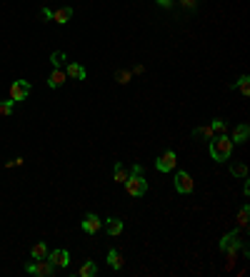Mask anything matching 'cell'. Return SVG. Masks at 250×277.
Segmentation results:
<instances>
[{
	"instance_id": "1",
	"label": "cell",
	"mask_w": 250,
	"mask_h": 277,
	"mask_svg": "<svg viewBox=\"0 0 250 277\" xmlns=\"http://www.w3.org/2000/svg\"><path fill=\"white\" fill-rule=\"evenodd\" d=\"M230 153H233V140H230L225 132L210 137V158L215 160V162H225V160H230Z\"/></svg>"
},
{
	"instance_id": "2",
	"label": "cell",
	"mask_w": 250,
	"mask_h": 277,
	"mask_svg": "<svg viewBox=\"0 0 250 277\" xmlns=\"http://www.w3.org/2000/svg\"><path fill=\"white\" fill-rule=\"evenodd\" d=\"M123 185H125V193H128L130 198H140V195H145V190H148V182H145L143 172H130Z\"/></svg>"
},
{
	"instance_id": "3",
	"label": "cell",
	"mask_w": 250,
	"mask_h": 277,
	"mask_svg": "<svg viewBox=\"0 0 250 277\" xmlns=\"http://www.w3.org/2000/svg\"><path fill=\"white\" fill-rule=\"evenodd\" d=\"M240 247H243V238H240V233H235V230L228 233L225 238L220 240V250H225L230 260H235V255H238Z\"/></svg>"
},
{
	"instance_id": "4",
	"label": "cell",
	"mask_w": 250,
	"mask_h": 277,
	"mask_svg": "<svg viewBox=\"0 0 250 277\" xmlns=\"http://www.w3.org/2000/svg\"><path fill=\"white\" fill-rule=\"evenodd\" d=\"M53 267H58V270H65L68 265H70V252L68 250H48V257H45Z\"/></svg>"
},
{
	"instance_id": "5",
	"label": "cell",
	"mask_w": 250,
	"mask_h": 277,
	"mask_svg": "<svg viewBox=\"0 0 250 277\" xmlns=\"http://www.w3.org/2000/svg\"><path fill=\"white\" fill-rule=\"evenodd\" d=\"M175 190H178L180 195H190V193L195 190V180H193L188 172L180 170V172L175 175Z\"/></svg>"
},
{
	"instance_id": "6",
	"label": "cell",
	"mask_w": 250,
	"mask_h": 277,
	"mask_svg": "<svg viewBox=\"0 0 250 277\" xmlns=\"http://www.w3.org/2000/svg\"><path fill=\"white\" fill-rule=\"evenodd\" d=\"M25 272H28V275H38V277H50L55 272V267H53L48 260H35V262H30V265L25 267Z\"/></svg>"
},
{
	"instance_id": "7",
	"label": "cell",
	"mask_w": 250,
	"mask_h": 277,
	"mask_svg": "<svg viewBox=\"0 0 250 277\" xmlns=\"http://www.w3.org/2000/svg\"><path fill=\"white\" fill-rule=\"evenodd\" d=\"M28 95H30V82H28V80H15V82L10 85V100L20 103V100H25Z\"/></svg>"
},
{
	"instance_id": "8",
	"label": "cell",
	"mask_w": 250,
	"mask_h": 277,
	"mask_svg": "<svg viewBox=\"0 0 250 277\" xmlns=\"http://www.w3.org/2000/svg\"><path fill=\"white\" fill-rule=\"evenodd\" d=\"M175 162H178V158H175V150H165L160 158L155 160V167H158L160 172H170V170H175Z\"/></svg>"
},
{
	"instance_id": "9",
	"label": "cell",
	"mask_w": 250,
	"mask_h": 277,
	"mask_svg": "<svg viewBox=\"0 0 250 277\" xmlns=\"http://www.w3.org/2000/svg\"><path fill=\"white\" fill-rule=\"evenodd\" d=\"M100 227H103V222H100V217H98V215L88 212V215L83 217V230L88 233V235H95Z\"/></svg>"
},
{
	"instance_id": "10",
	"label": "cell",
	"mask_w": 250,
	"mask_h": 277,
	"mask_svg": "<svg viewBox=\"0 0 250 277\" xmlns=\"http://www.w3.org/2000/svg\"><path fill=\"white\" fill-rule=\"evenodd\" d=\"M123 227L125 225L120 217H108V220H105V233H108L110 238H118V235L123 233Z\"/></svg>"
},
{
	"instance_id": "11",
	"label": "cell",
	"mask_w": 250,
	"mask_h": 277,
	"mask_svg": "<svg viewBox=\"0 0 250 277\" xmlns=\"http://www.w3.org/2000/svg\"><path fill=\"white\" fill-rule=\"evenodd\" d=\"M65 80H68V75H65V70H63V68H53V73H50V78H48V85L55 90V87H63V85H65Z\"/></svg>"
},
{
	"instance_id": "12",
	"label": "cell",
	"mask_w": 250,
	"mask_h": 277,
	"mask_svg": "<svg viewBox=\"0 0 250 277\" xmlns=\"http://www.w3.org/2000/svg\"><path fill=\"white\" fill-rule=\"evenodd\" d=\"M70 18H73V8H70V5H65V8H58V10L53 13V18H50V20H55L58 25H65Z\"/></svg>"
},
{
	"instance_id": "13",
	"label": "cell",
	"mask_w": 250,
	"mask_h": 277,
	"mask_svg": "<svg viewBox=\"0 0 250 277\" xmlns=\"http://www.w3.org/2000/svg\"><path fill=\"white\" fill-rule=\"evenodd\" d=\"M65 75H68V78H73V80H85V68H83V65H78V63H68Z\"/></svg>"
},
{
	"instance_id": "14",
	"label": "cell",
	"mask_w": 250,
	"mask_h": 277,
	"mask_svg": "<svg viewBox=\"0 0 250 277\" xmlns=\"http://www.w3.org/2000/svg\"><path fill=\"white\" fill-rule=\"evenodd\" d=\"M248 135H250V125H238L235 130H233V135H230V140H235V143H245L248 140Z\"/></svg>"
},
{
	"instance_id": "15",
	"label": "cell",
	"mask_w": 250,
	"mask_h": 277,
	"mask_svg": "<svg viewBox=\"0 0 250 277\" xmlns=\"http://www.w3.org/2000/svg\"><path fill=\"white\" fill-rule=\"evenodd\" d=\"M108 265H110L113 270H123V255H120L118 250H110V252H108Z\"/></svg>"
},
{
	"instance_id": "16",
	"label": "cell",
	"mask_w": 250,
	"mask_h": 277,
	"mask_svg": "<svg viewBox=\"0 0 250 277\" xmlns=\"http://www.w3.org/2000/svg\"><path fill=\"white\" fill-rule=\"evenodd\" d=\"M78 275H80V277H95V275H98V265H95L93 260H88L83 267L78 270Z\"/></svg>"
},
{
	"instance_id": "17",
	"label": "cell",
	"mask_w": 250,
	"mask_h": 277,
	"mask_svg": "<svg viewBox=\"0 0 250 277\" xmlns=\"http://www.w3.org/2000/svg\"><path fill=\"white\" fill-rule=\"evenodd\" d=\"M30 255H33V260H45V257H48V245H45V242H38V245H33Z\"/></svg>"
},
{
	"instance_id": "18",
	"label": "cell",
	"mask_w": 250,
	"mask_h": 277,
	"mask_svg": "<svg viewBox=\"0 0 250 277\" xmlns=\"http://www.w3.org/2000/svg\"><path fill=\"white\" fill-rule=\"evenodd\" d=\"M128 167L125 165H120V162H115V170H113V177H115V182H125L128 180Z\"/></svg>"
},
{
	"instance_id": "19",
	"label": "cell",
	"mask_w": 250,
	"mask_h": 277,
	"mask_svg": "<svg viewBox=\"0 0 250 277\" xmlns=\"http://www.w3.org/2000/svg\"><path fill=\"white\" fill-rule=\"evenodd\" d=\"M230 175H235V177H248V165H245V162L233 165V167H230Z\"/></svg>"
},
{
	"instance_id": "20",
	"label": "cell",
	"mask_w": 250,
	"mask_h": 277,
	"mask_svg": "<svg viewBox=\"0 0 250 277\" xmlns=\"http://www.w3.org/2000/svg\"><path fill=\"white\" fill-rule=\"evenodd\" d=\"M248 217H250V207H248V205H243V207H240V212H238V225H240V227H245V225H248Z\"/></svg>"
},
{
	"instance_id": "21",
	"label": "cell",
	"mask_w": 250,
	"mask_h": 277,
	"mask_svg": "<svg viewBox=\"0 0 250 277\" xmlns=\"http://www.w3.org/2000/svg\"><path fill=\"white\" fill-rule=\"evenodd\" d=\"M210 130L220 135V132H225V130H228V125H225V120H213V122H210Z\"/></svg>"
},
{
	"instance_id": "22",
	"label": "cell",
	"mask_w": 250,
	"mask_h": 277,
	"mask_svg": "<svg viewBox=\"0 0 250 277\" xmlns=\"http://www.w3.org/2000/svg\"><path fill=\"white\" fill-rule=\"evenodd\" d=\"M63 60H65V53H60V50L50 55V63H53V68H60V65H63Z\"/></svg>"
},
{
	"instance_id": "23",
	"label": "cell",
	"mask_w": 250,
	"mask_h": 277,
	"mask_svg": "<svg viewBox=\"0 0 250 277\" xmlns=\"http://www.w3.org/2000/svg\"><path fill=\"white\" fill-rule=\"evenodd\" d=\"M13 105H15V100H3L0 103V115H10L13 113Z\"/></svg>"
},
{
	"instance_id": "24",
	"label": "cell",
	"mask_w": 250,
	"mask_h": 277,
	"mask_svg": "<svg viewBox=\"0 0 250 277\" xmlns=\"http://www.w3.org/2000/svg\"><path fill=\"white\" fill-rule=\"evenodd\" d=\"M238 87H240V93H243V95H248V93H250V78H248V75H243V78L238 80Z\"/></svg>"
},
{
	"instance_id": "25",
	"label": "cell",
	"mask_w": 250,
	"mask_h": 277,
	"mask_svg": "<svg viewBox=\"0 0 250 277\" xmlns=\"http://www.w3.org/2000/svg\"><path fill=\"white\" fill-rule=\"evenodd\" d=\"M195 135H200V137H208V140H210L215 132H213L210 127H195Z\"/></svg>"
},
{
	"instance_id": "26",
	"label": "cell",
	"mask_w": 250,
	"mask_h": 277,
	"mask_svg": "<svg viewBox=\"0 0 250 277\" xmlns=\"http://www.w3.org/2000/svg\"><path fill=\"white\" fill-rule=\"evenodd\" d=\"M115 80H118L120 85H125V82L130 80V73H128V70H118V73H115Z\"/></svg>"
},
{
	"instance_id": "27",
	"label": "cell",
	"mask_w": 250,
	"mask_h": 277,
	"mask_svg": "<svg viewBox=\"0 0 250 277\" xmlns=\"http://www.w3.org/2000/svg\"><path fill=\"white\" fill-rule=\"evenodd\" d=\"M180 5H183V8H195L198 0H180Z\"/></svg>"
},
{
	"instance_id": "28",
	"label": "cell",
	"mask_w": 250,
	"mask_h": 277,
	"mask_svg": "<svg viewBox=\"0 0 250 277\" xmlns=\"http://www.w3.org/2000/svg\"><path fill=\"white\" fill-rule=\"evenodd\" d=\"M158 5H160V8H170V5H173V0H158Z\"/></svg>"
},
{
	"instance_id": "29",
	"label": "cell",
	"mask_w": 250,
	"mask_h": 277,
	"mask_svg": "<svg viewBox=\"0 0 250 277\" xmlns=\"http://www.w3.org/2000/svg\"><path fill=\"white\" fill-rule=\"evenodd\" d=\"M43 18H48V20H50V18H53V10H48V8H43Z\"/></svg>"
}]
</instances>
